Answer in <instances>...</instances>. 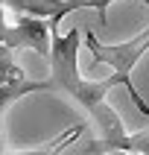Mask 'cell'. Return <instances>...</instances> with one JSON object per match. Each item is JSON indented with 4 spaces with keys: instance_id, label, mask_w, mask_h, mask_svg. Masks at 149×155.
<instances>
[{
    "instance_id": "obj_1",
    "label": "cell",
    "mask_w": 149,
    "mask_h": 155,
    "mask_svg": "<svg viewBox=\"0 0 149 155\" xmlns=\"http://www.w3.org/2000/svg\"><path fill=\"white\" fill-rule=\"evenodd\" d=\"M79 41H82V29H70L64 35H53L50 41V82L53 91L67 94L73 103L82 108L88 117V126L94 129V140L88 143V152H111V149H123L126 140V126L123 117L108 105V91L123 85V79L111 73L108 79H85L79 70Z\"/></svg>"
},
{
    "instance_id": "obj_2",
    "label": "cell",
    "mask_w": 149,
    "mask_h": 155,
    "mask_svg": "<svg viewBox=\"0 0 149 155\" xmlns=\"http://www.w3.org/2000/svg\"><path fill=\"white\" fill-rule=\"evenodd\" d=\"M82 38H85V47L91 50V56H94L96 64H108V68L117 73V76L123 79V88L129 91L131 103H134V108H138L143 117H149V105L146 100L138 94V88L131 85V70L140 64V59L149 53V26L143 29V32H138L134 38H129V41H120V44H102L99 38H96L94 29H82Z\"/></svg>"
},
{
    "instance_id": "obj_3",
    "label": "cell",
    "mask_w": 149,
    "mask_h": 155,
    "mask_svg": "<svg viewBox=\"0 0 149 155\" xmlns=\"http://www.w3.org/2000/svg\"><path fill=\"white\" fill-rule=\"evenodd\" d=\"M50 41H53L50 26H47V21H38V18H21L18 24L6 26V32L0 38V44L9 47L12 53L32 50V53H38V56H44V61L50 56Z\"/></svg>"
},
{
    "instance_id": "obj_4",
    "label": "cell",
    "mask_w": 149,
    "mask_h": 155,
    "mask_svg": "<svg viewBox=\"0 0 149 155\" xmlns=\"http://www.w3.org/2000/svg\"><path fill=\"white\" fill-rule=\"evenodd\" d=\"M44 91H53L50 79H29L26 73L12 79V82H6V85H0V117H3L18 100H24V97H29V94H44Z\"/></svg>"
},
{
    "instance_id": "obj_5",
    "label": "cell",
    "mask_w": 149,
    "mask_h": 155,
    "mask_svg": "<svg viewBox=\"0 0 149 155\" xmlns=\"http://www.w3.org/2000/svg\"><path fill=\"white\" fill-rule=\"evenodd\" d=\"M114 0H61L59 9H56V15L47 21V26H50L53 35H59V24L64 21V18L70 15V12H76V9H96L99 12V24H108V6H111ZM143 3H149V0H143Z\"/></svg>"
},
{
    "instance_id": "obj_6",
    "label": "cell",
    "mask_w": 149,
    "mask_h": 155,
    "mask_svg": "<svg viewBox=\"0 0 149 155\" xmlns=\"http://www.w3.org/2000/svg\"><path fill=\"white\" fill-rule=\"evenodd\" d=\"M82 132H85L82 123H70V126H64L53 140H47L41 147H32V149H24V152H15V155H61L67 147H73V143L82 138Z\"/></svg>"
},
{
    "instance_id": "obj_7",
    "label": "cell",
    "mask_w": 149,
    "mask_h": 155,
    "mask_svg": "<svg viewBox=\"0 0 149 155\" xmlns=\"http://www.w3.org/2000/svg\"><path fill=\"white\" fill-rule=\"evenodd\" d=\"M18 76H24V68L15 61V53L0 44V85H6V82H12Z\"/></svg>"
},
{
    "instance_id": "obj_8",
    "label": "cell",
    "mask_w": 149,
    "mask_h": 155,
    "mask_svg": "<svg viewBox=\"0 0 149 155\" xmlns=\"http://www.w3.org/2000/svg\"><path fill=\"white\" fill-rule=\"evenodd\" d=\"M120 152H131V155H149V126L140 132H129L123 140Z\"/></svg>"
},
{
    "instance_id": "obj_9",
    "label": "cell",
    "mask_w": 149,
    "mask_h": 155,
    "mask_svg": "<svg viewBox=\"0 0 149 155\" xmlns=\"http://www.w3.org/2000/svg\"><path fill=\"white\" fill-rule=\"evenodd\" d=\"M0 155H6V143H3V129H0Z\"/></svg>"
},
{
    "instance_id": "obj_10",
    "label": "cell",
    "mask_w": 149,
    "mask_h": 155,
    "mask_svg": "<svg viewBox=\"0 0 149 155\" xmlns=\"http://www.w3.org/2000/svg\"><path fill=\"white\" fill-rule=\"evenodd\" d=\"M105 155H131V152H120V149H111V152H105Z\"/></svg>"
}]
</instances>
